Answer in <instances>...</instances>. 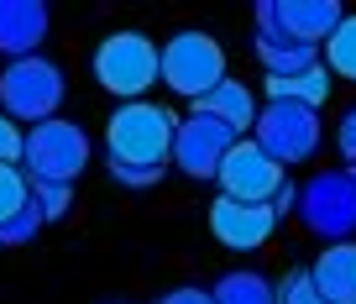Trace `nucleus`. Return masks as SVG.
I'll return each instance as SVG.
<instances>
[{"label":"nucleus","instance_id":"1","mask_svg":"<svg viewBox=\"0 0 356 304\" xmlns=\"http://www.w3.org/2000/svg\"><path fill=\"white\" fill-rule=\"evenodd\" d=\"M173 136H178V115L168 105L152 100H131L115 105L111 126H105V147H111V168H157L173 158Z\"/></svg>","mask_w":356,"mask_h":304},{"label":"nucleus","instance_id":"2","mask_svg":"<svg viewBox=\"0 0 356 304\" xmlns=\"http://www.w3.org/2000/svg\"><path fill=\"white\" fill-rule=\"evenodd\" d=\"M95 79H100L121 105L142 100V95L163 79V47H157L152 37H142V32L105 37L100 53H95Z\"/></svg>","mask_w":356,"mask_h":304},{"label":"nucleus","instance_id":"3","mask_svg":"<svg viewBox=\"0 0 356 304\" xmlns=\"http://www.w3.org/2000/svg\"><path fill=\"white\" fill-rule=\"evenodd\" d=\"M89 163V136L84 126L74 121H42L26 131V147H22V173L32 184H68L74 189V179L84 173Z\"/></svg>","mask_w":356,"mask_h":304},{"label":"nucleus","instance_id":"4","mask_svg":"<svg viewBox=\"0 0 356 304\" xmlns=\"http://www.w3.org/2000/svg\"><path fill=\"white\" fill-rule=\"evenodd\" d=\"M163 84L200 105L210 90L225 84V53L210 32H178L163 42Z\"/></svg>","mask_w":356,"mask_h":304},{"label":"nucleus","instance_id":"5","mask_svg":"<svg viewBox=\"0 0 356 304\" xmlns=\"http://www.w3.org/2000/svg\"><path fill=\"white\" fill-rule=\"evenodd\" d=\"M0 105H6V115L11 121H53V111L63 105V68L47 63V58H16V63H6V74H0Z\"/></svg>","mask_w":356,"mask_h":304},{"label":"nucleus","instance_id":"6","mask_svg":"<svg viewBox=\"0 0 356 304\" xmlns=\"http://www.w3.org/2000/svg\"><path fill=\"white\" fill-rule=\"evenodd\" d=\"M252 142L262 147L278 168L304 163L314 147H320V115H314L309 105H293V100H267V111H257Z\"/></svg>","mask_w":356,"mask_h":304},{"label":"nucleus","instance_id":"7","mask_svg":"<svg viewBox=\"0 0 356 304\" xmlns=\"http://www.w3.org/2000/svg\"><path fill=\"white\" fill-rule=\"evenodd\" d=\"M299 215L314 237H351L356 231V173H314L299 189Z\"/></svg>","mask_w":356,"mask_h":304},{"label":"nucleus","instance_id":"8","mask_svg":"<svg viewBox=\"0 0 356 304\" xmlns=\"http://www.w3.org/2000/svg\"><path fill=\"white\" fill-rule=\"evenodd\" d=\"M346 22L335 0H267L257 11V37H293V42H330V32Z\"/></svg>","mask_w":356,"mask_h":304},{"label":"nucleus","instance_id":"9","mask_svg":"<svg viewBox=\"0 0 356 304\" xmlns=\"http://www.w3.org/2000/svg\"><path fill=\"white\" fill-rule=\"evenodd\" d=\"M215 179H220V194H225V200H241V205H267L273 194L283 189V168L267 158L252 136H241V142L225 152V163H220V173H215Z\"/></svg>","mask_w":356,"mask_h":304},{"label":"nucleus","instance_id":"10","mask_svg":"<svg viewBox=\"0 0 356 304\" xmlns=\"http://www.w3.org/2000/svg\"><path fill=\"white\" fill-rule=\"evenodd\" d=\"M236 142H241V136H236L225 121L194 111L189 121H178L173 158H178V168L189 173V179H215V173H220V163H225V152H231Z\"/></svg>","mask_w":356,"mask_h":304},{"label":"nucleus","instance_id":"11","mask_svg":"<svg viewBox=\"0 0 356 304\" xmlns=\"http://www.w3.org/2000/svg\"><path fill=\"white\" fill-rule=\"evenodd\" d=\"M273 225H278V215L267 210V205H241V200H225V194L210 205V231H215V241L231 247V252L262 247V241L273 237Z\"/></svg>","mask_w":356,"mask_h":304},{"label":"nucleus","instance_id":"12","mask_svg":"<svg viewBox=\"0 0 356 304\" xmlns=\"http://www.w3.org/2000/svg\"><path fill=\"white\" fill-rule=\"evenodd\" d=\"M42 37H47V11L37 0H0V53L11 63L32 58Z\"/></svg>","mask_w":356,"mask_h":304},{"label":"nucleus","instance_id":"13","mask_svg":"<svg viewBox=\"0 0 356 304\" xmlns=\"http://www.w3.org/2000/svg\"><path fill=\"white\" fill-rule=\"evenodd\" d=\"M309 278L330 304H356V241H335L330 252H320Z\"/></svg>","mask_w":356,"mask_h":304},{"label":"nucleus","instance_id":"14","mask_svg":"<svg viewBox=\"0 0 356 304\" xmlns=\"http://www.w3.org/2000/svg\"><path fill=\"white\" fill-rule=\"evenodd\" d=\"M257 58L267 63V79H293L320 68V47L293 42V37H257Z\"/></svg>","mask_w":356,"mask_h":304},{"label":"nucleus","instance_id":"15","mask_svg":"<svg viewBox=\"0 0 356 304\" xmlns=\"http://www.w3.org/2000/svg\"><path fill=\"white\" fill-rule=\"evenodd\" d=\"M194 111H204V115H215V121H225L236 136H246L257 126V105H252V95H246V84H236V79H225L220 90H210Z\"/></svg>","mask_w":356,"mask_h":304},{"label":"nucleus","instance_id":"16","mask_svg":"<svg viewBox=\"0 0 356 304\" xmlns=\"http://www.w3.org/2000/svg\"><path fill=\"white\" fill-rule=\"evenodd\" d=\"M267 100H293V105H309L320 111L330 100V68H309V74H293V79H267Z\"/></svg>","mask_w":356,"mask_h":304},{"label":"nucleus","instance_id":"17","mask_svg":"<svg viewBox=\"0 0 356 304\" xmlns=\"http://www.w3.org/2000/svg\"><path fill=\"white\" fill-rule=\"evenodd\" d=\"M215 304H278V289L262 278V273H225L220 283H215Z\"/></svg>","mask_w":356,"mask_h":304},{"label":"nucleus","instance_id":"18","mask_svg":"<svg viewBox=\"0 0 356 304\" xmlns=\"http://www.w3.org/2000/svg\"><path fill=\"white\" fill-rule=\"evenodd\" d=\"M325 68L341 74V79H356V16H346L330 32V42H325Z\"/></svg>","mask_w":356,"mask_h":304},{"label":"nucleus","instance_id":"19","mask_svg":"<svg viewBox=\"0 0 356 304\" xmlns=\"http://www.w3.org/2000/svg\"><path fill=\"white\" fill-rule=\"evenodd\" d=\"M26 205H32V179L16 163H0V225L11 221V215H22Z\"/></svg>","mask_w":356,"mask_h":304},{"label":"nucleus","instance_id":"20","mask_svg":"<svg viewBox=\"0 0 356 304\" xmlns=\"http://www.w3.org/2000/svg\"><path fill=\"white\" fill-rule=\"evenodd\" d=\"M278 304H330V299L314 289L309 268H299V273H289V278L278 283Z\"/></svg>","mask_w":356,"mask_h":304},{"label":"nucleus","instance_id":"21","mask_svg":"<svg viewBox=\"0 0 356 304\" xmlns=\"http://www.w3.org/2000/svg\"><path fill=\"white\" fill-rule=\"evenodd\" d=\"M37 231H42V210H37V205H26L22 215H11V221L0 225V247H22V241H32Z\"/></svg>","mask_w":356,"mask_h":304},{"label":"nucleus","instance_id":"22","mask_svg":"<svg viewBox=\"0 0 356 304\" xmlns=\"http://www.w3.org/2000/svg\"><path fill=\"white\" fill-rule=\"evenodd\" d=\"M68 200H74L68 184H32V205L42 210V221H58V215L68 210Z\"/></svg>","mask_w":356,"mask_h":304},{"label":"nucleus","instance_id":"23","mask_svg":"<svg viewBox=\"0 0 356 304\" xmlns=\"http://www.w3.org/2000/svg\"><path fill=\"white\" fill-rule=\"evenodd\" d=\"M22 147H26V131L0 111V163H16V168H22Z\"/></svg>","mask_w":356,"mask_h":304},{"label":"nucleus","instance_id":"24","mask_svg":"<svg viewBox=\"0 0 356 304\" xmlns=\"http://www.w3.org/2000/svg\"><path fill=\"white\" fill-rule=\"evenodd\" d=\"M111 173H115V184H131V189H147V184L163 179L157 168H111Z\"/></svg>","mask_w":356,"mask_h":304},{"label":"nucleus","instance_id":"25","mask_svg":"<svg viewBox=\"0 0 356 304\" xmlns=\"http://www.w3.org/2000/svg\"><path fill=\"white\" fill-rule=\"evenodd\" d=\"M335 142H341V152L356 163V111H346V115H341V136H335Z\"/></svg>","mask_w":356,"mask_h":304},{"label":"nucleus","instance_id":"26","mask_svg":"<svg viewBox=\"0 0 356 304\" xmlns=\"http://www.w3.org/2000/svg\"><path fill=\"white\" fill-rule=\"evenodd\" d=\"M163 304H215V294L210 289H173V294H163Z\"/></svg>","mask_w":356,"mask_h":304}]
</instances>
